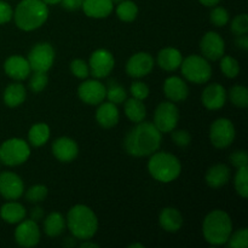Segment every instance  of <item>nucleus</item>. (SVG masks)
Masks as SVG:
<instances>
[{
	"mask_svg": "<svg viewBox=\"0 0 248 248\" xmlns=\"http://www.w3.org/2000/svg\"><path fill=\"white\" fill-rule=\"evenodd\" d=\"M4 103L10 108H16V107L21 106L27 98L26 87L22 84L15 82V84H10L9 86L5 89L4 91Z\"/></svg>",
	"mask_w": 248,
	"mask_h": 248,
	"instance_id": "27",
	"label": "nucleus"
},
{
	"mask_svg": "<svg viewBox=\"0 0 248 248\" xmlns=\"http://www.w3.org/2000/svg\"><path fill=\"white\" fill-rule=\"evenodd\" d=\"M114 65H115L114 56L106 48H98L92 52L91 57H90V73L96 79L108 77L111 70L114 69Z\"/></svg>",
	"mask_w": 248,
	"mask_h": 248,
	"instance_id": "11",
	"label": "nucleus"
},
{
	"mask_svg": "<svg viewBox=\"0 0 248 248\" xmlns=\"http://www.w3.org/2000/svg\"><path fill=\"white\" fill-rule=\"evenodd\" d=\"M200 48L206 60L218 61L224 56L225 43L216 31H207L200 41Z\"/></svg>",
	"mask_w": 248,
	"mask_h": 248,
	"instance_id": "13",
	"label": "nucleus"
},
{
	"mask_svg": "<svg viewBox=\"0 0 248 248\" xmlns=\"http://www.w3.org/2000/svg\"><path fill=\"white\" fill-rule=\"evenodd\" d=\"M47 193L48 190L45 186H43V184H36V186H31V188L27 190L26 199L29 202H41V201H44L46 199Z\"/></svg>",
	"mask_w": 248,
	"mask_h": 248,
	"instance_id": "36",
	"label": "nucleus"
},
{
	"mask_svg": "<svg viewBox=\"0 0 248 248\" xmlns=\"http://www.w3.org/2000/svg\"><path fill=\"white\" fill-rule=\"evenodd\" d=\"M31 219L35 220V222H38V220H40L41 218L44 217V211H43V208L39 207V206H36V207H34L33 210H31Z\"/></svg>",
	"mask_w": 248,
	"mask_h": 248,
	"instance_id": "48",
	"label": "nucleus"
},
{
	"mask_svg": "<svg viewBox=\"0 0 248 248\" xmlns=\"http://www.w3.org/2000/svg\"><path fill=\"white\" fill-rule=\"evenodd\" d=\"M31 156V148L24 140L10 138L0 145V162L6 166H18Z\"/></svg>",
	"mask_w": 248,
	"mask_h": 248,
	"instance_id": "7",
	"label": "nucleus"
},
{
	"mask_svg": "<svg viewBox=\"0 0 248 248\" xmlns=\"http://www.w3.org/2000/svg\"><path fill=\"white\" fill-rule=\"evenodd\" d=\"M232 31L236 35H244L248 31V16L246 14H241L235 17L232 22Z\"/></svg>",
	"mask_w": 248,
	"mask_h": 248,
	"instance_id": "41",
	"label": "nucleus"
},
{
	"mask_svg": "<svg viewBox=\"0 0 248 248\" xmlns=\"http://www.w3.org/2000/svg\"><path fill=\"white\" fill-rule=\"evenodd\" d=\"M182 61H183V57H182L181 51L174 47H165L157 53V64L167 72H173L178 69L182 64Z\"/></svg>",
	"mask_w": 248,
	"mask_h": 248,
	"instance_id": "23",
	"label": "nucleus"
},
{
	"mask_svg": "<svg viewBox=\"0 0 248 248\" xmlns=\"http://www.w3.org/2000/svg\"><path fill=\"white\" fill-rule=\"evenodd\" d=\"M119 109L116 104L111 102H102L99 103L98 109L96 111V120L103 128H111L119 123Z\"/></svg>",
	"mask_w": 248,
	"mask_h": 248,
	"instance_id": "21",
	"label": "nucleus"
},
{
	"mask_svg": "<svg viewBox=\"0 0 248 248\" xmlns=\"http://www.w3.org/2000/svg\"><path fill=\"white\" fill-rule=\"evenodd\" d=\"M154 68V60L148 52H137L126 63V73L132 78L147 77Z\"/></svg>",
	"mask_w": 248,
	"mask_h": 248,
	"instance_id": "16",
	"label": "nucleus"
},
{
	"mask_svg": "<svg viewBox=\"0 0 248 248\" xmlns=\"http://www.w3.org/2000/svg\"><path fill=\"white\" fill-rule=\"evenodd\" d=\"M4 70L11 79L17 80V81L27 79L31 72L28 60L18 55L10 56L5 61Z\"/></svg>",
	"mask_w": 248,
	"mask_h": 248,
	"instance_id": "19",
	"label": "nucleus"
},
{
	"mask_svg": "<svg viewBox=\"0 0 248 248\" xmlns=\"http://www.w3.org/2000/svg\"><path fill=\"white\" fill-rule=\"evenodd\" d=\"M179 120V110L174 103L162 102L154 113V125L161 133H170L177 127Z\"/></svg>",
	"mask_w": 248,
	"mask_h": 248,
	"instance_id": "8",
	"label": "nucleus"
},
{
	"mask_svg": "<svg viewBox=\"0 0 248 248\" xmlns=\"http://www.w3.org/2000/svg\"><path fill=\"white\" fill-rule=\"evenodd\" d=\"M199 1L205 6H216L220 0H199Z\"/></svg>",
	"mask_w": 248,
	"mask_h": 248,
	"instance_id": "49",
	"label": "nucleus"
},
{
	"mask_svg": "<svg viewBox=\"0 0 248 248\" xmlns=\"http://www.w3.org/2000/svg\"><path fill=\"white\" fill-rule=\"evenodd\" d=\"M202 232L210 245L220 246L227 244L232 232V218L222 210L212 211L203 219Z\"/></svg>",
	"mask_w": 248,
	"mask_h": 248,
	"instance_id": "4",
	"label": "nucleus"
},
{
	"mask_svg": "<svg viewBox=\"0 0 248 248\" xmlns=\"http://www.w3.org/2000/svg\"><path fill=\"white\" fill-rule=\"evenodd\" d=\"M182 74L188 81L194 84H205L212 77V68L205 57L190 55L182 61Z\"/></svg>",
	"mask_w": 248,
	"mask_h": 248,
	"instance_id": "6",
	"label": "nucleus"
},
{
	"mask_svg": "<svg viewBox=\"0 0 248 248\" xmlns=\"http://www.w3.org/2000/svg\"><path fill=\"white\" fill-rule=\"evenodd\" d=\"M220 69L227 78H236L240 73L239 62L230 56H223L220 60Z\"/></svg>",
	"mask_w": 248,
	"mask_h": 248,
	"instance_id": "35",
	"label": "nucleus"
},
{
	"mask_svg": "<svg viewBox=\"0 0 248 248\" xmlns=\"http://www.w3.org/2000/svg\"><path fill=\"white\" fill-rule=\"evenodd\" d=\"M28 63L33 72L46 73L53 64L55 50L48 43L36 44L28 53Z\"/></svg>",
	"mask_w": 248,
	"mask_h": 248,
	"instance_id": "10",
	"label": "nucleus"
},
{
	"mask_svg": "<svg viewBox=\"0 0 248 248\" xmlns=\"http://www.w3.org/2000/svg\"><path fill=\"white\" fill-rule=\"evenodd\" d=\"M47 75L44 72H34L33 75L31 78V81H29V87L33 92L39 93V92L43 91L46 86H47Z\"/></svg>",
	"mask_w": 248,
	"mask_h": 248,
	"instance_id": "38",
	"label": "nucleus"
},
{
	"mask_svg": "<svg viewBox=\"0 0 248 248\" xmlns=\"http://www.w3.org/2000/svg\"><path fill=\"white\" fill-rule=\"evenodd\" d=\"M67 225L75 239L90 240L98 229V219L93 211L85 205H75L67 215Z\"/></svg>",
	"mask_w": 248,
	"mask_h": 248,
	"instance_id": "3",
	"label": "nucleus"
},
{
	"mask_svg": "<svg viewBox=\"0 0 248 248\" xmlns=\"http://www.w3.org/2000/svg\"><path fill=\"white\" fill-rule=\"evenodd\" d=\"M106 86L98 80H86L78 89L79 98L90 106H98L106 98Z\"/></svg>",
	"mask_w": 248,
	"mask_h": 248,
	"instance_id": "15",
	"label": "nucleus"
},
{
	"mask_svg": "<svg viewBox=\"0 0 248 248\" xmlns=\"http://www.w3.org/2000/svg\"><path fill=\"white\" fill-rule=\"evenodd\" d=\"M131 93H132L133 98L140 99L144 101L148 96H149V87L147 84L142 81H135L131 85Z\"/></svg>",
	"mask_w": 248,
	"mask_h": 248,
	"instance_id": "42",
	"label": "nucleus"
},
{
	"mask_svg": "<svg viewBox=\"0 0 248 248\" xmlns=\"http://www.w3.org/2000/svg\"><path fill=\"white\" fill-rule=\"evenodd\" d=\"M229 97L232 103L239 108H246L248 106V90L242 85H235L230 89Z\"/></svg>",
	"mask_w": 248,
	"mask_h": 248,
	"instance_id": "33",
	"label": "nucleus"
},
{
	"mask_svg": "<svg viewBox=\"0 0 248 248\" xmlns=\"http://www.w3.org/2000/svg\"><path fill=\"white\" fill-rule=\"evenodd\" d=\"M111 0H84L81 9L91 18H106L113 11Z\"/></svg>",
	"mask_w": 248,
	"mask_h": 248,
	"instance_id": "22",
	"label": "nucleus"
},
{
	"mask_svg": "<svg viewBox=\"0 0 248 248\" xmlns=\"http://www.w3.org/2000/svg\"><path fill=\"white\" fill-rule=\"evenodd\" d=\"M172 140L174 144L181 148H186L190 144L191 136L186 130H176L172 131Z\"/></svg>",
	"mask_w": 248,
	"mask_h": 248,
	"instance_id": "43",
	"label": "nucleus"
},
{
	"mask_svg": "<svg viewBox=\"0 0 248 248\" xmlns=\"http://www.w3.org/2000/svg\"><path fill=\"white\" fill-rule=\"evenodd\" d=\"M130 248H135V247H140V248H143L144 247V245H142V244H132V245H130V246H128Z\"/></svg>",
	"mask_w": 248,
	"mask_h": 248,
	"instance_id": "52",
	"label": "nucleus"
},
{
	"mask_svg": "<svg viewBox=\"0 0 248 248\" xmlns=\"http://www.w3.org/2000/svg\"><path fill=\"white\" fill-rule=\"evenodd\" d=\"M12 17L16 26L22 31H35L47 21V4L43 0H22L16 6Z\"/></svg>",
	"mask_w": 248,
	"mask_h": 248,
	"instance_id": "2",
	"label": "nucleus"
},
{
	"mask_svg": "<svg viewBox=\"0 0 248 248\" xmlns=\"http://www.w3.org/2000/svg\"><path fill=\"white\" fill-rule=\"evenodd\" d=\"M230 162H232V166H235L236 169L248 166V155L246 150H235V152L230 155Z\"/></svg>",
	"mask_w": 248,
	"mask_h": 248,
	"instance_id": "44",
	"label": "nucleus"
},
{
	"mask_svg": "<svg viewBox=\"0 0 248 248\" xmlns=\"http://www.w3.org/2000/svg\"><path fill=\"white\" fill-rule=\"evenodd\" d=\"M82 248H87V247H92V248H98L99 246L97 244H93V242H82L81 244Z\"/></svg>",
	"mask_w": 248,
	"mask_h": 248,
	"instance_id": "50",
	"label": "nucleus"
},
{
	"mask_svg": "<svg viewBox=\"0 0 248 248\" xmlns=\"http://www.w3.org/2000/svg\"><path fill=\"white\" fill-rule=\"evenodd\" d=\"M45 4H50V5H55V4H58V2H61L62 0H43Z\"/></svg>",
	"mask_w": 248,
	"mask_h": 248,
	"instance_id": "51",
	"label": "nucleus"
},
{
	"mask_svg": "<svg viewBox=\"0 0 248 248\" xmlns=\"http://www.w3.org/2000/svg\"><path fill=\"white\" fill-rule=\"evenodd\" d=\"M230 178V170L227 165L224 164H217L210 167L206 173V183L211 188H220V186H225Z\"/></svg>",
	"mask_w": 248,
	"mask_h": 248,
	"instance_id": "25",
	"label": "nucleus"
},
{
	"mask_svg": "<svg viewBox=\"0 0 248 248\" xmlns=\"http://www.w3.org/2000/svg\"><path fill=\"white\" fill-rule=\"evenodd\" d=\"M148 171L156 181L161 183H170L178 178L182 171V165L178 157L173 154L155 152L148 162Z\"/></svg>",
	"mask_w": 248,
	"mask_h": 248,
	"instance_id": "5",
	"label": "nucleus"
},
{
	"mask_svg": "<svg viewBox=\"0 0 248 248\" xmlns=\"http://www.w3.org/2000/svg\"><path fill=\"white\" fill-rule=\"evenodd\" d=\"M227 90L219 84H211L203 90L201 101L202 104L210 110H218L223 108L227 102Z\"/></svg>",
	"mask_w": 248,
	"mask_h": 248,
	"instance_id": "17",
	"label": "nucleus"
},
{
	"mask_svg": "<svg viewBox=\"0 0 248 248\" xmlns=\"http://www.w3.org/2000/svg\"><path fill=\"white\" fill-rule=\"evenodd\" d=\"M65 228V220L62 213L52 212L44 220V232L47 236L57 237L63 232Z\"/></svg>",
	"mask_w": 248,
	"mask_h": 248,
	"instance_id": "28",
	"label": "nucleus"
},
{
	"mask_svg": "<svg viewBox=\"0 0 248 248\" xmlns=\"http://www.w3.org/2000/svg\"><path fill=\"white\" fill-rule=\"evenodd\" d=\"M235 127L229 119H217L210 127V140L218 149H224L232 145L235 140Z\"/></svg>",
	"mask_w": 248,
	"mask_h": 248,
	"instance_id": "9",
	"label": "nucleus"
},
{
	"mask_svg": "<svg viewBox=\"0 0 248 248\" xmlns=\"http://www.w3.org/2000/svg\"><path fill=\"white\" fill-rule=\"evenodd\" d=\"M62 5L64 9L69 10V11H75V10L80 9L82 6L84 0H62Z\"/></svg>",
	"mask_w": 248,
	"mask_h": 248,
	"instance_id": "46",
	"label": "nucleus"
},
{
	"mask_svg": "<svg viewBox=\"0 0 248 248\" xmlns=\"http://www.w3.org/2000/svg\"><path fill=\"white\" fill-rule=\"evenodd\" d=\"M70 70L74 74V77L79 79H86L90 75V67L84 60H74L70 63Z\"/></svg>",
	"mask_w": 248,
	"mask_h": 248,
	"instance_id": "40",
	"label": "nucleus"
},
{
	"mask_svg": "<svg viewBox=\"0 0 248 248\" xmlns=\"http://www.w3.org/2000/svg\"><path fill=\"white\" fill-rule=\"evenodd\" d=\"M50 138V127L46 124H35L28 132V140L33 147H41Z\"/></svg>",
	"mask_w": 248,
	"mask_h": 248,
	"instance_id": "30",
	"label": "nucleus"
},
{
	"mask_svg": "<svg viewBox=\"0 0 248 248\" xmlns=\"http://www.w3.org/2000/svg\"><path fill=\"white\" fill-rule=\"evenodd\" d=\"M106 97L109 99V102L114 104L124 103L127 98V92L121 85H119L115 80H110L108 82V87H106Z\"/></svg>",
	"mask_w": 248,
	"mask_h": 248,
	"instance_id": "32",
	"label": "nucleus"
},
{
	"mask_svg": "<svg viewBox=\"0 0 248 248\" xmlns=\"http://www.w3.org/2000/svg\"><path fill=\"white\" fill-rule=\"evenodd\" d=\"M247 181H248V166L237 169L236 174H235L234 186H235V189H236V193L245 199H246L248 195Z\"/></svg>",
	"mask_w": 248,
	"mask_h": 248,
	"instance_id": "34",
	"label": "nucleus"
},
{
	"mask_svg": "<svg viewBox=\"0 0 248 248\" xmlns=\"http://www.w3.org/2000/svg\"><path fill=\"white\" fill-rule=\"evenodd\" d=\"M12 16H14V11H12L11 6L7 2L0 0V24L11 21Z\"/></svg>",
	"mask_w": 248,
	"mask_h": 248,
	"instance_id": "45",
	"label": "nucleus"
},
{
	"mask_svg": "<svg viewBox=\"0 0 248 248\" xmlns=\"http://www.w3.org/2000/svg\"><path fill=\"white\" fill-rule=\"evenodd\" d=\"M235 43L242 50H248V38L246 34H244V35H237Z\"/></svg>",
	"mask_w": 248,
	"mask_h": 248,
	"instance_id": "47",
	"label": "nucleus"
},
{
	"mask_svg": "<svg viewBox=\"0 0 248 248\" xmlns=\"http://www.w3.org/2000/svg\"><path fill=\"white\" fill-rule=\"evenodd\" d=\"M165 96L171 102H183L188 98L189 89L183 79L178 77H170L164 84Z\"/></svg>",
	"mask_w": 248,
	"mask_h": 248,
	"instance_id": "20",
	"label": "nucleus"
},
{
	"mask_svg": "<svg viewBox=\"0 0 248 248\" xmlns=\"http://www.w3.org/2000/svg\"><path fill=\"white\" fill-rule=\"evenodd\" d=\"M161 132L154 124L140 121L126 135L124 145L127 154L136 157L148 156L157 152L161 145Z\"/></svg>",
	"mask_w": 248,
	"mask_h": 248,
	"instance_id": "1",
	"label": "nucleus"
},
{
	"mask_svg": "<svg viewBox=\"0 0 248 248\" xmlns=\"http://www.w3.org/2000/svg\"><path fill=\"white\" fill-rule=\"evenodd\" d=\"M111 1H113V4H119V2L124 1V0H111Z\"/></svg>",
	"mask_w": 248,
	"mask_h": 248,
	"instance_id": "53",
	"label": "nucleus"
},
{
	"mask_svg": "<svg viewBox=\"0 0 248 248\" xmlns=\"http://www.w3.org/2000/svg\"><path fill=\"white\" fill-rule=\"evenodd\" d=\"M210 19L216 27H224L229 22V12L224 7L217 6L211 11Z\"/></svg>",
	"mask_w": 248,
	"mask_h": 248,
	"instance_id": "39",
	"label": "nucleus"
},
{
	"mask_svg": "<svg viewBox=\"0 0 248 248\" xmlns=\"http://www.w3.org/2000/svg\"><path fill=\"white\" fill-rule=\"evenodd\" d=\"M52 154L61 162H70L79 154L77 142L69 137H60L52 143Z\"/></svg>",
	"mask_w": 248,
	"mask_h": 248,
	"instance_id": "18",
	"label": "nucleus"
},
{
	"mask_svg": "<svg viewBox=\"0 0 248 248\" xmlns=\"http://www.w3.org/2000/svg\"><path fill=\"white\" fill-rule=\"evenodd\" d=\"M160 227L169 232H176L183 225V217L177 208L166 207L159 216Z\"/></svg>",
	"mask_w": 248,
	"mask_h": 248,
	"instance_id": "24",
	"label": "nucleus"
},
{
	"mask_svg": "<svg viewBox=\"0 0 248 248\" xmlns=\"http://www.w3.org/2000/svg\"><path fill=\"white\" fill-rule=\"evenodd\" d=\"M125 114L132 123L144 121L147 116V108L143 104V101L137 98H130L125 102Z\"/></svg>",
	"mask_w": 248,
	"mask_h": 248,
	"instance_id": "29",
	"label": "nucleus"
},
{
	"mask_svg": "<svg viewBox=\"0 0 248 248\" xmlns=\"http://www.w3.org/2000/svg\"><path fill=\"white\" fill-rule=\"evenodd\" d=\"M24 193L23 181L14 172L0 173V195L6 200H17Z\"/></svg>",
	"mask_w": 248,
	"mask_h": 248,
	"instance_id": "14",
	"label": "nucleus"
},
{
	"mask_svg": "<svg viewBox=\"0 0 248 248\" xmlns=\"http://www.w3.org/2000/svg\"><path fill=\"white\" fill-rule=\"evenodd\" d=\"M228 246L232 248H246L248 246V230L246 228L237 230L230 235L228 240Z\"/></svg>",
	"mask_w": 248,
	"mask_h": 248,
	"instance_id": "37",
	"label": "nucleus"
},
{
	"mask_svg": "<svg viewBox=\"0 0 248 248\" xmlns=\"http://www.w3.org/2000/svg\"><path fill=\"white\" fill-rule=\"evenodd\" d=\"M116 15L123 22H132L138 15V6L132 0H124L116 6Z\"/></svg>",
	"mask_w": 248,
	"mask_h": 248,
	"instance_id": "31",
	"label": "nucleus"
},
{
	"mask_svg": "<svg viewBox=\"0 0 248 248\" xmlns=\"http://www.w3.org/2000/svg\"><path fill=\"white\" fill-rule=\"evenodd\" d=\"M15 239L22 247H34L40 241V229L35 220L23 219L15 230Z\"/></svg>",
	"mask_w": 248,
	"mask_h": 248,
	"instance_id": "12",
	"label": "nucleus"
},
{
	"mask_svg": "<svg viewBox=\"0 0 248 248\" xmlns=\"http://www.w3.org/2000/svg\"><path fill=\"white\" fill-rule=\"evenodd\" d=\"M0 217L9 224H17L26 218V208L18 202H6L0 208Z\"/></svg>",
	"mask_w": 248,
	"mask_h": 248,
	"instance_id": "26",
	"label": "nucleus"
}]
</instances>
